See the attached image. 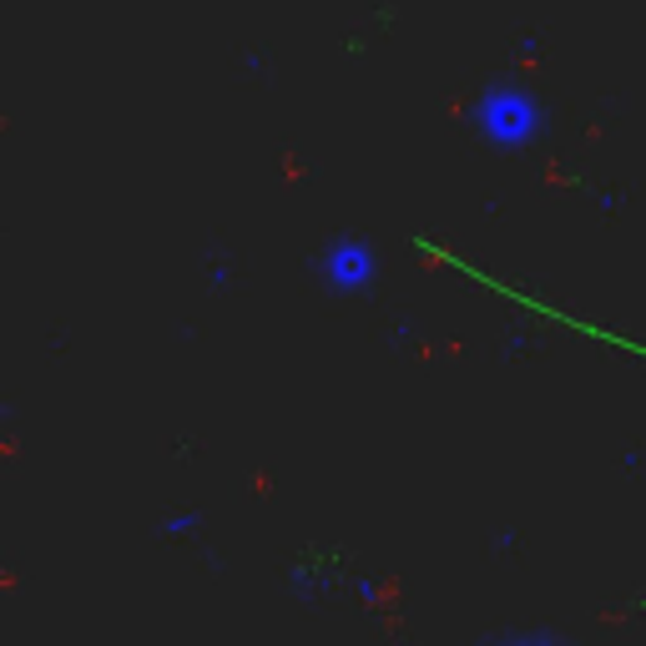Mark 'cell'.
Masks as SVG:
<instances>
[{
	"instance_id": "6da1fadb",
	"label": "cell",
	"mask_w": 646,
	"mask_h": 646,
	"mask_svg": "<svg viewBox=\"0 0 646 646\" xmlns=\"http://www.w3.org/2000/svg\"><path fill=\"white\" fill-rule=\"evenodd\" d=\"M485 127L495 137H505V142H515V137H526L530 132V106L526 102H515V96H501V102H490L485 111Z\"/></svg>"
},
{
	"instance_id": "7a4b0ae2",
	"label": "cell",
	"mask_w": 646,
	"mask_h": 646,
	"mask_svg": "<svg viewBox=\"0 0 646 646\" xmlns=\"http://www.w3.org/2000/svg\"><path fill=\"white\" fill-rule=\"evenodd\" d=\"M510 646H541V642H510Z\"/></svg>"
}]
</instances>
